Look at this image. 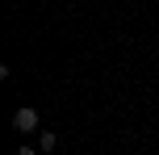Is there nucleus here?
Returning a JSON list of instances; mask_svg holds the SVG:
<instances>
[{"mask_svg": "<svg viewBox=\"0 0 159 155\" xmlns=\"http://www.w3.org/2000/svg\"><path fill=\"white\" fill-rule=\"evenodd\" d=\"M13 126H17L21 134L38 130V113H34V109H17V113H13Z\"/></svg>", "mask_w": 159, "mask_h": 155, "instance_id": "1", "label": "nucleus"}]
</instances>
